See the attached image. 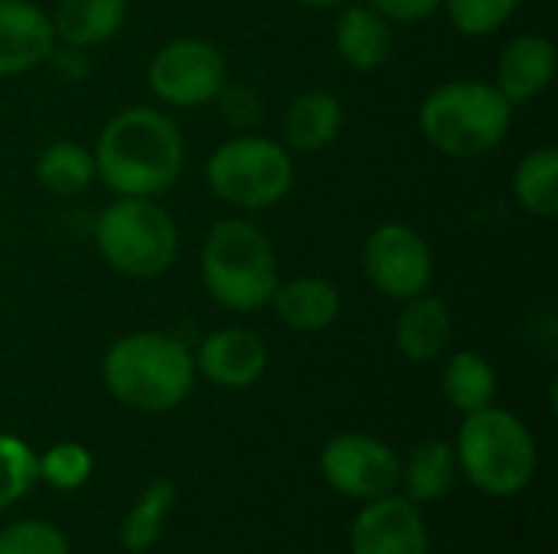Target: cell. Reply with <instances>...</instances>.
Masks as SVG:
<instances>
[{"label":"cell","instance_id":"16","mask_svg":"<svg viewBox=\"0 0 558 554\" xmlns=\"http://www.w3.org/2000/svg\"><path fill=\"white\" fill-rule=\"evenodd\" d=\"M268 304H271L275 317L294 333H320V330L333 327L343 310L340 291L330 281L311 278V274L278 281Z\"/></svg>","mask_w":558,"mask_h":554},{"label":"cell","instance_id":"15","mask_svg":"<svg viewBox=\"0 0 558 554\" xmlns=\"http://www.w3.org/2000/svg\"><path fill=\"white\" fill-rule=\"evenodd\" d=\"M333 46L350 69H383L396 49L392 23L379 16L369 3H343L333 23Z\"/></svg>","mask_w":558,"mask_h":554},{"label":"cell","instance_id":"9","mask_svg":"<svg viewBox=\"0 0 558 554\" xmlns=\"http://www.w3.org/2000/svg\"><path fill=\"white\" fill-rule=\"evenodd\" d=\"M363 271L383 297L409 300L432 287L435 255L418 229L405 222H383L363 245Z\"/></svg>","mask_w":558,"mask_h":554},{"label":"cell","instance_id":"26","mask_svg":"<svg viewBox=\"0 0 558 554\" xmlns=\"http://www.w3.org/2000/svg\"><path fill=\"white\" fill-rule=\"evenodd\" d=\"M523 0H441L448 20L464 36H494Z\"/></svg>","mask_w":558,"mask_h":554},{"label":"cell","instance_id":"3","mask_svg":"<svg viewBox=\"0 0 558 554\" xmlns=\"http://www.w3.org/2000/svg\"><path fill=\"white\" fill-rule=\"evenodd\" d=\"M513 108L517 104H510L494 82H445L425 95L418 108V131L435 150L454 160H477L507 140Z\"/></svg>","mask_w":558,"mask_h":554},{"label":"cell","instance_id":"4","mask_svg":"<svg viewBox=\"0 0 558 554\" xmlns=\"http://www.w3.org/2000/svg\"><path fill=\"white\" fill-rule=\"evenodd\" d=\"M199 278L206 294L232 313L268 307L281 281L271 238L248 219H219L203 242Z\"/></svg>","mask_w":558,"mask_h":554},{"label":"cell","instance_id":"17","mask_svg":"<svg viewBox=\"0 0 558 554\" xmlns=\"http://www.w3.org/2000/svg\"><path fill=\"white\" fill-rule=\"evenodd\" d=\"M402 313L396 317V346L412 362H432L438 359L454 333L451 310L435 294H415L402 300Z\"/></svg>","mask_w":558,"mask_h":554},{"label":"cell","instance_id":"27","mask_svg":"<svg viewBox=\"0 0 558 554\" xmlns=\"http://www.w3.org/2000/svg\"><path fill=\"white\" fill-rule=\"evenodd\" d=\"M92 473V454L82 444H56L39 457V477L59 490H75Z\"/></svg>","mask_w":558,"mask_h":554},{"label":"cell","instance_id":"1","mask_svg":"<svg viewBox=\"0 0 558 554\" xmlns=\"http://www.w3.org/2000/svg\"><path fill=\"white\" fill-rule=\"evenodd\" d=\"M92 160L95 176L114 196L157 199L180 180L186 147L173 118L157 108L131 104L108 118L95 140Z\"/></svg>","mask_w":558,"mask_h":554},{"label":"cell","instance_id":"18","mask_svg":"<svg viewBox=\"0 0 558 554\" xmlns=\"http://www.w3.org/2000/svg\"><path fill=\"white\" fill-rule=\"evenodd\" d=\"M124 16H128V0H62L49 20H52L56 42L88 52L114 39L124 26Z\"/></svg>","mask_w":558,"mask_h":554},{"label":"cell","instance_id":"19","mask_svg":"<svg viewBox=\"0 0 558 554\" xmlns=\"http://www.w3.org/2000/svg\"><path fill=\"white\" fill-rule=\"evenodd\" d=\"M343 131V104L333 91L314 88L298 95L284 111V144L291 150H324Z\"/></svg>","mask_w":558,"mask_h":554},{"label":"cell","instance_id":"23","mask_svg":"<svg viewBox=\"0 0 558 554\" xmlns=\"http://www.w3.org/2000/svg\"><path fill=\"white\" fill-rule=\"evenodd\" d=\"M36 180L52 196H78L95 180L92 150L75 140H56L36 157Z\"/></svg>","mask_w":558,"mask_h":554},{"label":"cell","instance_id":"11","mask_svg":"<svg viewBox=\"0 0 558 554\" xmlns=\"http://www.w3.org/2000/svg\"><path fill=\"white\" fill-rule=\"evenodd\" d=\"M350 545L353 554H428V529L409 500L389 493L356 516Z\"/></svg>","mask_w":558,"mask_h":554},{"label":"cell","instance_id":"7","mask_svg":"<svg viewBox=\"0 0 558 554\" xmlns=\"http://www.w3.org/2000/svg\"><path fill=\"white\" fill-rule=\"evenodd\" d=\"M294 157L284 144L258 134H239L219 144L206 160L209 193L242 212L278 206L294 189Z\"/></svg>","mask_w":558,"mask_h":554},{"label":"cell","instance_id":"12","mask_svg":"<svg viewBox=\"0 0 558 554\" xmlns=\"http://www.w3.org/2000/svg\"><path fill=\"white\" fill-rule=\"evenodd\" d=\"M193 362L219 389H248L268 369V346L252 330L226 327L199 343Z\"/></svg>","mask_w":558,"mask_h":554},{"label":"cell","instance_id":"22","mask_svg":"<svg viewBox=\"0 0 558 554\" xmlns=\"http://www.w3.org/2000/svg\"><path fill=\"white\" fill-rule=\"evenodd\" d=\"M458 483V454L448 441H425L405 464L409 503H435Z\"/></svg>","mask_w":558,"mask_h":554},{"label":"cell","instance_id":"14","mask_svg":"<svg viewBox=\"0 0 558 554\" xmlns=\"http://www.w3.org/2000/svg\"><path fill=\"white\" fill-rule=\"evenodd\" d=\"M556 42L539 33L513 36L497 59V88L510 104H526L539 98L556 78Z\"/></svg>","mask_w":558,"mask_h":554},{"label":"cell","instance_id":"5","mask_svg":"<svg viewBox=\"0 0 558 554\" xmlns=\"http://www.w3.org/2000/svg\"><path fill=\"white\" fill-rule=\"evenodd\" d=\"M454 454L468 480L490 496H517L530 487L539 464L530 428L494 405L464 415Z\"/></svg>","mask_w":558,"mask_h":554},{"label":"cell","instance_id":"32","mask_svg":"<svg viewBox=\"0 0 558 554\" xmlns=\"http://www.w3.org/2000/svg\"><path fill=\"white\" fill-rule=\"evenodd\" d=\"M294 3L311 7V10H330V7H343V3H350V0H294Z\"/></svg>","mask_w":558,"mask_h":554},{"label":"cell","instance_id":"10","mask_svg":"<svg viewBox=\"0 0 558 554\" xmlns=\"http://www.w3.org/2000/svg\"><path fill=\"white\" fill-rule=\"evenodd\" d=\"M324 480L350 500H383L396 493L402 464L392 447L369 434H340L320 454Z\"/></svg>","mask_w":558,"mask_h":554},{"label":"cell","instance_id":"8","mask_svg":"<svg viewBox=\"0 0 558 554\" xmlns=\"http://www.w3.org/2000/svg\"><path fill=\"white\" fill-rule=\"evenodd\" d=\"M229 82L226 56L216 42L180 36L160 46L147 65L150 91L170 108H199L216 101Z\"/></svg>","mask_w":558,"mask_h":554},{"label":"cell","instance_id":"13","mask_svg":"<svg viewBox=\"0 0 558 554\" xmlns=\"http://www.w3.org/2000/svg\"><path fill=\"white\" fill-rule=\"evenodd\" d=\"M52 46V20L36 3L0 0V78L46 65Z\"/></svg>","mask_w":558,"mask_h":554},{"label":"cell","instance_id":"2","mask_svg":"<svg viewBox=\"0 0 558 554\" xmlns=\"http://www.w3.org/2000/svg\"><path fill=\"white\" fill-rule=\"evenodd\" d=\"M101 379L121 405L141 415H163L190 398L196 362L180 340L141 330L111 343L101 362Z\"/></svg>","mask_w":558,"mask_h":554},{"label":"cell","instance_id":"30","mask_svg":"<svg viewBox=\"0 0 558 554\" xmlns=\"http://www.w3.org/2000/svg\"><path fill=\"white\" fill-rule=\"evenodd\" d=\"M389 23H418L441 10V0H366Z\"/></svg>","mask_w":558,"mask_h":554},{"label":"cell","instance_id":"29","mask_svg":"<svg viewBox=\"0 0 558 554\" xmlns=\"http://www.w3.org/2000/svg\"><path fill=\"white\" fill-rule=\"evenodd\" d=\"M216 104H219L222 118L235 131H242V134L255 131L258 121H262V98H258V91L252 85H232V82H226L222 91L216 95Z\"/></svg>","mask_w":558,"mask_h":554},{"label":"cell","instance_id":"28","mask_svg":"<svg viewBox=\"0 0 558 554\" xmlns=\"http://www.w3.org/2000/svg\"><path fill=\"white\" fill-rule=\"evenodd\" d=\"M0 554H69V545L56 526L26 519L0 532Z\"/></svg>","mask_w":558,"mask_h":554},{"label":"cell","instance_id":"25","mask_svg":"<svg viewBox=\"0 0 558 554\" xmlns=\"http://www.w3.org/2000/svg\"><path fill=\"white\" fill-rule=\"evenodd\" d=\"M39 480V457L13 434H0V509L13 506Z\"/></svg>","mask_w":558,"mask_h":554},{"label":"cell","instance_id":"21","mask_svg":"<svg viewBox=\"0 0 558 554\" xmlns=\"http://www.w3.org/2000/svg\"><path fill=\"white\" fill-rule=\"evenodd\" d=\"M513 196L533 219H556L558 212V150L553 144L530 150L513 173Z\"/></svg>","mask_w":558,"mask_h":554},{"label":"cell","instance_id":"31","mask_svg":"<svg viewBox=\"0 0 558 554\" xmlns=\"http://www.w3.org/2000/svg\"><path fill=\"white\" fill-rule=\"evenodd\" d=\"M46 62L56 69V75H59L62 82H78V78H85V75H88L85 49H75V46H62V42H56Z\"/></svg>","mask_w":558,"mask_h":554},{"label":"cell","instance_id":"24","mask_svg":"<svg viewBox=\"0 0 558 554\" xmlns=\"http://www.w3.org/2000/svg\"><path fill=\"white\" fill-rule=\"evenodd\" d=\"M177 500V487L170 480H154L141 500L131 506V513L124 516V526H121V545L128 552H144L150 549L157 539H160V529H163V519L170 513Z\"/></svg>","mask_w":558,"mask_h":554},{"label":"cell","instance_id":"20","mask_svg":"<svg viewBox=\"0 0 558 554\" xmlns=\"http://www.w3.org/2000/svg\"><path fill=\"white\" fill-rule=\"evenodd\" d=\"M441 392L451 408H458L464 415L481 411V408L494 405V398H497V372L481 353L461 349L445 362Z\"/></svg>","mask_w":558,"mask_h":554},{"label":"cell","instance_id":"6","mask_svg":"<svg viewBox=\"0 0 558 554\" xmlns=\"http://www.w3.org/2000/svg\"><path fill=\"white\" fill-rule=\"evenodd\" d=\"M95 245L111 271L134 281H150L177 261L180 232L173 216L157 199L118 196L95 219Z\"/></svg>","mask_w":558,"mask_h":554}]
</instances>
